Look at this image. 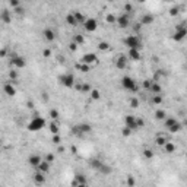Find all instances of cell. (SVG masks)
Masks as SVG:
<instances>
[{
	"mask_svg": "<svg viewBox=\"0 0 187 187\" xmlns=\"http://www.w3.org/2000/svg\"><path fill=\"white\" fill-rule=\"evenodd\" d=\"M127 56L126 54H120L119 57L116 59V62H114V65H116V67L119 69V70H123V69H126L127 66Z\"/></svg>",
	"mask_w": 187,
	"mask_h": 187,
	"instance_id": "9a60e30c",
	"label": "cell"
},
{
	"mask_svg": "<svg viewBox=\"0 0 187 187\" xmlns=\"http://www.w3.org/2000/svg\"><path fill=\"white\" fill-rule=\"evenodd\" d=\"M177 151V146L172 143V142H168V143H165V146H164V152H167V153H174Z\"/></svg>",
	"mask_w": 187,
	"mask_h": 187,
	"instance_id": "4316f807",
	"label": "cell"
},
{
	"mask_svg": "<svg viewBox=\"0 0 187 187\" xmlns=\"http://www.w3.org/2000/svg\"><path fill=\"white\" fill-rule=\"evenodd\" d=\"M32 181H34L35 184H38V186H41V184H44L45 181H47V174H44V172H41V171H35L34 175H32Z\"/></svg>",
	"mask_w": 187,
	"mask_h": 187,
	"instance_id": "8fae6325",
	"label": "cell"
},
{
	"mask_svg": "<svg viewBox=\"0 0 187 187\" xmlns=\"http://www.w3.org/2000/svg\"><path fill=\"white\" fill-rule=\"evenodd\" d=\"M45 127V120L43 119V117H34V119L31 120L29 123H28V130L29 132H38V130H41V129H44Z\"/></svg>",
	"mask_w": 187,
	"mask_h": 187,
	"instance_id": "277c9868",
	"label": "cell"
},
{
	"mask_svg": "<svg viewBox=\"0 0 187 187\" xmlns=\"http://www.w3.org/2000/svg\"><path fill=\"white\" fill-rule=\"evenodd\" d=\"M171 139L167 135H164V133H159V135H156V139H155V142H156V145L158 146H161V148H164L165 146V143H168Z\"/></svg>",
	"mask_w": 187,
	"mask_h": 187,
	"instance_id": "2e32d148",
	"label": "cell"
},
{
	"mask_svg": "<svg viewBox=\"0 0 187 187\" xmlns=\"http://www.w3.org/2000/svg\"><path fill=\"white\" fill-rule=\"evenodd\" d=\"M91 98H92V100H100V98H101V92H100L98 89H92V91H91Z\"/></svg>",
	"mask_w": 187,
	"mask_h": 187,
	"instance_id": "b9f144b4",
	"label": "cell"
},
{
	"mask_svg": "<svg viewBox=\"0 0 187 187\" xmlns=\"http://www.w3.org/2000/svg\"><path fill=\"white\" fill-rule=\"evenodd\" d=\"M76 67L79 69V70H82L84 73H88V72L91 70V66H88V65H84V63H78V65H76Z\"/></svg>",
	"mask_w": 187,
	"mask_h": 187,
	"instance_id": "60d3db41",
	"label": "cell"
},
{
	"mask_svg": "<svg viewBox=\"0 0 187 187\" xmlns=\"http://www.w3.org/2000/svg\"><path fill=\"white\" fill-rule=\"evenodd\" d=\"M98 171H100L101 174H105V175H110V174L113 172V168H111V167H110L108 164H102V167H101V168H100Z\"/></svg>",
	"mask_w": 187,
	"mask_h": 187,
	"instance_id": "1f68e13d",
	"label": "cell"
},
{
	"mask_svg": "<svg viewBox=\"0 0 187 187\" xmlns=\"http://www.w3.org/2000/svg\"><path fill=\"white\" fill-rule=\"evenodd\" d=\"M48 127H50V132L53 135H59V132H60V123L59 121H51Z\"/></svg>",
	"mask_w": 187,
	"mask_h": 187,
	"instance_id": "cb8c5ba5",
	"label": "cell"
},
{
	"mask_svg": "<svg viewBox=\"0 0 187 187\" xmlns=\"http://www.w3.org/2000/svg\"><path fill=\"white\" fill-rule=\"evenodd\" d=\"M51 142H53L54 145H60V142H62V137H60V135H53V137H51Z\"/></svg>",
	"mask_w": 187,
	"mask_h": 187,
	"instance_id": "c3c4849f",
	"label": "cell"
},
{
	"mask_svg": "<svg viewBox=\"0 0 187 187\" xmlns=\"http://www.w3.org/2000/svg\"><path fill=\"white\" fill-rule=\"evenodd\" d=\"M152 104L155 105H159V104H162L164 102V98H162V95H152Z\"/></svg>",
	"mask_w": 187,
	"mask_h": 187,
	"instance_id": "d590c367",
	"label": "cell"
},
{
	"mask_svg": "<svg viewBox=\"0 0 187 187\" xmlns=\"http://www.w3.org/2000/svg\"><path fill=\"white\" fill-rule=\"evenodd\" d=\"M73 13H75L76 21H78V25H85V22H86V19H88V18H86L82 12H73Z\"/></svg>",
	"mask_w": 187,
	"mask_h": 187,
	"instance_id": "d4e9b609",
	"label": "cell"
},
{
	"mask_svg": "<svg viewBox=\"0 0 187 187\" xmlns=\"http://www.w3.org/2000/svg\"><path fill=\"white\" fill-rule=\"evenodd\" d=\"M121 86H123L126 91H129V92H136L137 89H139L137 82L132 76H129V75H126V76L121 78Z\"/></svg>",
	"mask_w": 187,
	"mask_h": 187,
	"instance_id": "3957f363",
	"label": "cell"
},
{
	"mask_svg": "<svg viewBox=\"0 0 187 187\" xmlns=\"http://www.w3.org/2000/svg\"><path fill=\"white\" fill-rule=\"evenodd\" d=\"M143 126H145V120H143V119H139V117H137V129H142Z\"/></svg>",
	"mask_w": 187,
	"mask_h": 187,
	"instance_id": "f5cc1de1",
	"label": "cell"
},
{
	"mask_svg": "<svg viewBox=\"0 0 187 187\" xmlns=\"http://www.w3.org/2000/svg\"><path fill=\"white\" fill-rule=\"evenodd\" d=\"M3 91H4V94L9 95V97H13V95L16 94V88L12 85V82H6V84L3 85Z\"/></svg>",
	"mask_w": 187,
	"mask_h": 187,
	"instance_id": "e0dca14e",
	"label": "cell"
},
{
	"mask_svg": "<svg viewBox=\"0 0 187 187\" xmlns=\"http://www.w3.org/2000/svg\"><path fill=\"white\" fill-rule=\"evenodd\" d=\"M170 15L171 16H175V15H178V6H172L170 9Z\"/></svg>",
	"mask_w": 187,
	"mask_h": 187,
	"instance_id": "f907efd6",
	"label": "cell"
},
{
	"mask_svg": "<svg viewBox=\"0 0 187 187\" xmlns=\"http://www.w3.org/2000/svg\"><path fill=\"white\" fill-rule=\"evenodd\" d=\"M126 47H129V50H140L142 48V40L137 35H127L124 40Z\"/></svg>",
	"mask_w": 187,
	"mask_h": 187,
	"instance_id": "6da1fadb",
	"label": "cell"
},
{
	"mask_svg": "<svg viewBox=\"0 0 187 187\" xmlns=\"http://www.w3.org/2000/svg\"><path fill=\"white\" fill-rule=\"evenodd\" d=\"M43 162V158L38 155V153H32V155H29V158H28V164L32 167V168H38L40 167V164Z\"/></svg>",
	"mask_w": 187,
	"mask_h": 187,
	"instance_id": "4fadbf2b",
	"label": "cell"
},
{
	"mask_svg": "<svg viewBox=\"0 0 187 187\" xmlns=\"http://www.w3.org/2000/svg\"><path fill=\"white\" fill-rule=\"evenodd\" d=\"M97 54H94V53H86L82 56V59H81V63H84V65H88V66H91L92 63H97Z\"/></svg>",
	"mask_w": 187,
	"mask_h": 187,
	"instance_id": "7c38bea8",
	"label": "cell"
},
{
	"mask_svg": "<svg viewBox=\"0 0 187 187\" xmlns=\"http://www.w3.org/2000/svg\"><path fill=\"white\" fill-rule=\"evenodd\" d=\"M69 48H70L72 51H76V50H78V44H76L75 41H72V43L69 44Z\"/></svg>",
	"mask_w": 187,
	"mask_h": 187,
	"instance_id": "816d5d0a",
	"label": "cell"
},
{
	"mask_svg": "<svg viewBox=\"0 0 187 187\" xmlns=\"http://www.w3.org/2000/svg\"><path fill=\"white\" fill-rule=\"evenodd\" d=\"M81 186H88V180H86L85 175L76 174V175H75V180L72 181V187H81Z\"/></svg>",
	"mask_w": 187,
	"mask_h": 187,
	"instance_id": "5bb4252c",
	"label": "cell"
},
{
	"mask_svg": "<svg viewBox=\"0 0 187 187\" xmlns=\"http://www.w3.org/2000/svg\"><path fill=\"white\" fill-rule=\"evenodd\" d=\"M153 155H155V153H153L152 149H145V151H143V156H145L146 159H152Z\"/></svg>",
	"mask_w": 187,
	"mask_h": 187,
	"instance_id": "f6af8a7d",
	"label": "cell"
},
{
	"mask_svg": "<svg viewBox=\"0 0 187 187\" xmlns=\"http://www.w3.org/2000/svg\"><path fill=\"white\" fill-rule=\"evenodd\" d=\"M117 26L121 28V29H126V28H129V25H130V16L127 15V13H121L117 16Z\"/></svg>",
	"mask_w": 187,
	"mask_h": 187,
	"instance_id": "9c48e42d",
	"label": "cell"
},
{
	"mask_svg": "<svg viewBox=\"0 0 187 187\" xmlns=\"http://www.w3.org/2000/svg\"><path fill=\"white\" fill-rule=\"evenodd\" d=\"M167 117H168V116H167V111H165V110L159 108V110H156V111H155V119H156V120H159V121H164Z\"/></svg>",
	"mask_w": 187,
	"mask_h": 187,
	"instance_id": "603a6c76",
	"label": "cell"
},
{
	"mask_svg": "<svg viewBox=\"0 0 187 187\" xmlns=\"http://www.w3.org/2000/svg\"><path fill=\"white\" fill-rule=\"evenodd\" d=\"M186 159H187V153H186Z\"/></svg>",
	"mask_w": 187,
	"mask_h": 187,
	"instance_id": "94428289",
	"label": "cell"
},
{
	"mask_svg": "<svg viewBox=\"0 0 187 187\" xmlns=\"http://www.w3.org/2000/svg\"><path fill=\"white\" fill-rule=\"evenodd\" d=\"M124 126H126V127H129L132 132L139 130V129H137V117L132 116V114L126 116V117H124Z\"/></svg>",
	"mask_w": 187,
	"mask_h": 187,
	"instance_id": "ba28073f",
	"label": "cell"
},
{
	"mask_svg": "<svg viewBox=\"0 0 187 187\" xmlns=\"http://www.w3.org/2000/svg\"><path fill=\"white\" fill-rule=\"evenodd\" d=\"M175 123H177V120L174 119V117H167V119L164 120V126H165V129H171Z\"/></svg>",
	"mask_w": 187,
	"mask_h": 187,
	"instance_id": "4dcf8cb0",
	"label": "cell"
},
{
	"mask_svg": "<svg viewBox=\"0 0 187 187\" xmlns=\"http://www.w3.org/2000/svg\"><path fill=\"white\" fill-rule=\"evenodd\" d=\"M59 82L65 88H73L76 85V79L72 73H65V75H60L59 76Z\"/></svg>",
	"mask_w": 187,
	"mask_h": 187,
	"instance_id": "5b68a950",
	"label": "cell"
},
{
	"mask_svg": "<svg viewBox=\"0 0 187 187\" xmlns=\"http://www.w3.org/2000/svg\"><path fill=\"white\" fill-rule=\"evenodd\" d=\"M48 117L51 119V121H59V117H60V113H59V110H56V108L50 110V113H48Z\"/></svg>",
	"mask_w": 187,
	"mask_h": 187,
	"instance_id": "f546056e",
	"label": "cell"
},
{
	"mask_svg": "<svg viewBox=\"0 0 187 187\" xmlns=\"http://www.w3.org/2000/svg\"><path fill=\"white\" fill-rule=\"evenodd\" d=\"M9 78L12 79L10 82H16V79H18V72L16 70H10V72H9Z\"/></svg>",
	"mask_w": 187,
	"mask_h": 187,
	"instance_id": "7dc6e473",
	"label": "cell"
},
{
	"mask_svg": "<svg viewBox=\"0 0 187 187\" xmlns=\"http://www.w3.org/2000/svg\"><path fill=\"white\" fill-rule=\"evenodd\" d=\"M9 6L13 7V9H16V7L21 6V1H19V0H9Z\"/></svg>",
	"mask_w": 187,
	"mask_h": 187,
	"instance_id": "681fc988",
	"label": "cell"
},
{
	"mask_svg": "<svg viewBox=\"0 0 187 187\" xmlns=\"http://www.w3.org/2000/svg\"><path fill=\"white\" fill-rule=\"evenodd\" d=\"M0 21H1V22H4V23H9V22L12 21L10 12H9L7 9H3V10H1V13H0Z\"/></svg>",
	"mask_w": 187,
	"mask_h": 187,
	"instance_id": "44dd1931",
	"label": "cell"
},
{
	"mask_svg": "<svg viewBox=\"0 0 187 187\" xmlns=\"http://www.w3.org/2000/svg\"><path fill=\"white\" fill-rule=\"evenodd\" d=\"M184 126H186V127H187V119L184 120Z\"/></svg>",
	"mask_w": 187,
	"mask_h": 187,
	"instance_id": "91938a15",
	"label": "cell"
},
{
	"mask_svg": "<svg viewBox=\"0 0 187 187\" xmlns=\"http://www.w3.org/2000/svg\"><path fill=\"white\" fill-rule=\"evenodd\" d=\"M76 89H78V91H81L82 94H85V92H89V94H91V91H92V89H91V86L88 85V84H82V85H76Z\"/></svg>",
	"mask_w": 187,
	"mask_h": 187,
	"instance_id": "d6a6232c",
	"label": "cell"
},
{
	"mask_svg": "<svg viewBox=\"0 0 187 187\" xmlns=\"http://www.w3.org/2000/svg\"><path fill=\"white\" fill-rule=\"evenodd\" d=\"M45 161H47V162H53V161H54V155H53V153H48V155H47V156H45Z\"/></svg>",
	"mask_w": 187,
	"mask_h": 187,
	"instance_id": "11a10c76",
	"label": "cell"
},
{
	"mask_svg": "<svg viewBox=\"0 0 187 187\" xmlns=\"http://www.w3.org/2000/svg\"><path fill=\"white\" fill-rule=\"evenodd\" d=\"M102 164H104V162H102V161H100V159H97V158H94V159H91V161H89V165H91V168H94V170H97V171H98L102 167Z\"/></svg>",
	"mask_w": 187,
	"mask_h": 187,
	"instance_id": "484cf974",
	"label": "cell"
},
{
	"mask_svg": "<svg viewBox=\"0 0 187 187\" xmlns=\"http://www.w3.org/2000/svg\"><path fill=\"white\" fill-rule=\"evenodd\" d=\"M84 28H85L86 32H94V31H97V28H98V22H97V19H94V18H88L85 22V25H84Z\"/></svg>",
	"mask_w": 187,
	"mask_h": 187,
	"instance_id": "30bf717a",
	"label": "cell"
},
{
	"mask_svg": "<svg viewBox=\"0 0 187 187\" xmlns=\"http://www.w3.org/2000/svg\"><path fill=\"white\" fill-rule=\"evenodd\" d=\"M66 22H67L70 26H76L78 25V21L75 18V13H67L66 15Z\"/></svg>",
	"mask_w": 187,
	"mask_h": 187,
	"instance_id": "83f0119b",
	"label": "cell"
},
{
	"mask_svg": "<svg viewBox=\"0 0 187 187\" xmlns=\"http://www.w3.org/2000/svg\"><path fill=\"white\" fill-rule=\"evenodd\" d=\"M168 130H170L171 133H178V132H181V130H183V124H181L180 121H177V123H175L171 129H168Z\"/></svg>",
	"mask_w": 187,
	"mask_h": 187,
	"instance_id": "836d02e7",
	"label": "cell"
},
{
	"mask_svg": "<svg viewBox=\"0 0 187 187\" xmlns=\"http://www.w3.org/2000/svg\"><path fill=\"white\" fill-rule=\"evenodd\" d=\"M123 9H124V13H127V15H129V13H132V12H133V4H132V3H126V4L123 6Z\"/></svg>",
	"mask_w": 187,
	"mask_h": 187,
	"instance_id": "7bdbcfd3",
	"label": "cell"
},
{
	"mask_svg": "<svg viewBox=\"0 0 187 187\" xmlns=\"http://www.w3.org/2000/svg\"><path fill=\"white\" fill-rule=\"evenodd\" d=\"M50 167H51V164L50 162H47L45 159L40 164V167L37 168L38 171H41V172H44V174H48V171H50Z\"/></svg>",
	"mask_w": 187,
	"mask_h": 187,
	"instance_id": "7402d4cb",
	"label": "cell"
},
{
	"mask_svg": "<svg viewBox=\"0 0 187 187\" xmlns=\"http://www.w3.org/2000/svg\"><path fill=\"white\" fill-rule=\"evenodd\" d=\"M151 92H152V95H161V92H162V88H161V85H159L158 82H153L152 88H151Z\"/></svg>",
	"mask_w": 187,
	"mask_h": 187,
	"instance_id": "f1b7e54d",
	"label": "cell"
},
{
	"mask_svg": "<svg viewBox=\"0 0 187 187\" xmlns=\"http://www.w3.org/2000/svg\"><path fill=\"white\" fill-rule=\"evenodd\" d=\"M152 84H153V79H145V81L142 82V86H143L145 89L151 91V88H152Z\"/></svg>",
	"mask_w": 187,
	"mask_h": 187,
	"instance_id": "f35d334b",
	"label": "cell"
},
{
	"mask_svg": "<svg viewBox=\"0 0 187 187\" xmlns=\"http://www.w3.org/2000/svg\"><path fill=\"white\" fill-rule=\"evenodd\" d=\"M0 57H3V59L6 57V48H3V50L0 51Z\"/></svg>",
	"mask_w": 187,
	"mask_h": 187,
	"instance_id": "6f0895ef",
	"label": "cell"
},
{
	"mask_svg": "<svg viewBox=\"0 0 187 187\" xmlns=\"http://www.w3.org/2000/svg\"><path fill=\"white\" fill-rule=\"evenodd\" d=\"M43 35H44V40H47V41H54L56 40V32L51 28H45L43 31Z\"/></svg>",
	"mask_w": 187,
	"mask_h": 187,
	"instance_id": "ac0fdd59",
	"label": "cell"
},
{
	"mask_svg": "<svg viewBox=\"0 0 187 187\" xmlns=\"http://www.w3.org/2000/svg\"><path fill=\"white\" fill-rule=\"evenodd\" d=\"M43 56H44V57H50V56H51V50H50V48H44V50H43Z\"/></svg>",
	"mask_w": 187,
	"mask_h": 187,
	"instance_id": "db71d44e",
	"label": "cell"
},
{
	"mask_svg": "<svg viewBox=\"0 0 187 187\" xmlns=\"http://www.w3.org/2000/svg\"><path fill=\"white\" fill-rule=\"evenodd\" d=\"M75 43H76L78 45H82V44L85 43V37L82 34H76L75 35Z\"/></svg>",
	"mask_w": 187,
	"mask_h": 187,
	"instance_id": "74e56055",
	"label": "cell"
},
{
	"mask_svg": "<svg viewBox=\"0 0 187 187\" xmlns=\"http://www.w3.org/2000/svg\"><path fill=\"white\" fill-rule=\"evenodd\" d=\"M129 105H130L132 108H137V107H139V100H137L136 97L129 98Z\"/></svg>",
	"mask_w": 187,
	"mask_h": 187,
	"instance_id": "ab89813d",
	"label": "cell"
},
{
	"mask_svg": "<svg viewBox=\"0 0 187 187\" xmlns=\"http://www.w3.org/2000/svg\"><path fill=\"white\" fill-rule=\"evenodd\" d=\"M105 22H107V23H116V22H117V16H116L114 13H108V15L105 16Z\"/></svg>",
	"mask_w": 187,
	"mask_h": 187,
	"instance_id": "e575fe53",
	"label": "cell"
},
{
	"mask_svg": "<svg viewBox=\"0 0 187 187\" xmlns=\"http://www.w3.org/2000/svg\"><path fill=\"white\" fill-rule=\"evenodd\" d=\"M127 57H129L130 60H133V62H137V60H140V59H142L140 50H129V53H127Z\"/></svg>",
	"mask_w": 187,
	"mask_h": 187,
	"instance_id": "ffe728a7",
	"label": "cell"
},
{
	"mask_svg": "<svg viewBox=\"0 0 187 187\" xmlns=\"http://www.w3.org/2000/svg\"><path fill=\"white\" fill-rule=\"evenodd\" d=\"M126 184H127L129 187L136 186V180H135V177H133V175H127V177H126Z\"/></svg>",
	"mask_w": 187,
	"mask_h": 187,
	"instance_id": "8d00e7d4",
	"label": "cell"
},
{
	"mask_svg": "<svg viewBox=\"0 0 187 187\" xmlns=\"http://www.w3.org/2000/svg\"><path fill=\"white\" fill-rule=\"evenodd\" d=\"M153 21H155V16L152 13H145L142 19H140V25H151Z\"/></svg>",
	"mask_w": 187,
	"mask_h": 187,
	"instance_id": "d6986e66",
	"label": "cell"
},
{
	"mask_svg": "<svg viewBox=\"0 0 187 187\" xmlns=\"http://www.w3.org/2000/svg\"><path fill=\"white\" fill-rule=\"evenodd\" d=\"M10 65H12V67H15V69H23L26 66V60H25L22 56L12 54V57H10Z\"/></svg>",
	"mask_w": 187,
	"mask_h": 187,
	"instance_id": "52a82bcc",
	"label": "cell"
},
{
	"mask_svg": "<svg viewBox=\"0 0 187 187\" xmlns=\"http://www.w3.org/2000/svg\"><path fill=\"white\" fill-rule=\"evenodd\" d=\"M98 48H100L101 51H107L108 48H110V44H108L107 41H101V43L98 44Z\"/></svg>",
	"mask_w": 187,
	"mask_h": 187,
	"instance_id": "ee69618b",
	"label": "cell"
},
{
	"mask_svg": "<svg viewBox=\"0 0 187 187\" xmlns=\"http://www.w3.org/2000/svg\"><path fill=\"white\" fill-rule=\"evenodd\" d=\"M187 37V22H181L175 26V31L172 34V40L174 41H183L184 38Z\"/></svg>",
	"mask_w": 187,
	"mask_h": 187,
	"instance_id": "7a4b0ae2",
	"label": "cell"
},
{
	"mask_svg": "<svg viewBox=\"0 0 187 187\" xmlns=\"http://www.w3.org/2000/svg\"><path fill=\"white\" fill-rule=\"evenodd\" d=\"M15 12H16L18 15H22V13H23V12H25V9H23V7H21V6H19V7H16V9H15Z\"/></svg>",
	"mask_w": 187,
	"mask_h": 187,
	"instance_id": "9f6ffc18",
	"label": "cell"
},
{
	"mask_svg": "<svg viewBox=\"0 0 187 187\" xmlns=\"http://www.w3.org/2000/svg\"><path fill=\"white\" fill-rule=\"evenodd\" d=\"M57 152L63 153V152H65V148H63V146H57Z\"/></svg>",
	"mask_w": 187,
	"mask_h": 187,
	"instance_id": "680465c9",
	"label": "cell"
},
{
	"mask_svg": "<svg viewBox=\"0 0 187 187\" xmlns=\"http://www.w3.org/2000/svg\"><path fill=\"white\" fill-rule=\"evenodd\" d=\"M132 133H133V132H132V130H130L129 127H126V126H124V127L121 129V135H123L124 137H129L130 135H132Z\"/></svg>",
	"mask_w": 187,
	"mask_h": 187,
	"instance_id": "bcb514c9",
	"label": "cell"
},
{
	"mask_svg": "<svg viewBox=\"0 0 187 187\" xmlns=\"http://www.w3.org/2000/svg\"><path fill=\"white\" fill-rule=\"evenodd\" d=\"M91 130H92V126H91L89 123H81V124H76V126L72 129L73 135H78V136H84V135H86V133H91Z\"/></svg>",
	"mask_w": 187,
	"mask_h": 187,
	"instance_id": "8992f818",
	"label": "cell"
}]
</instances>
